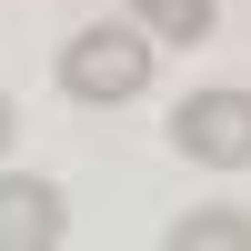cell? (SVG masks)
I'll return each instance as SVG.
<instances>
[{
  "label": "cell",
  "instance_id": "1",
  "mask_svg": "<svg viewBox=\"0 0 251 251\" xmlns=\"http://www.w3.org/2000/svg\"><path fill=\"white\" fill-rule=\"evenodd\" d=\"M151 60H161V40L141 30V20H91V30H71V50H60V91L71 100H141L151 91Z\"/></svg>",
  "mask_w": 251,
  "mask_h": 251
},
{
  "label": "cell",
  "instance_id": "2",
  "mask_svg": "<svg viewBox=\"0 0 251 251\" xmlns=\"http://www.w3.org/2000/svg\"><path fill=\"white\" fill-rule=\"evenodd\" d=\"M171 151L201 171H241L251 161V91H191L171 111Z\"/></svg>",
  "mask_w": 251,
  "mask_h": 251
},
{
  "label": "cell",
  "instance_id": "3",
  "mask_svg": "<svg viewBox=\"0 0 251 251\" xmlns=\"http://www.w3.org/2000/svg\"><path fill=\"white\" fill-rule=\"evenodd\" d=\"M71 241V201L30 171H0V251H50Z\"/></svg>",
  "mask_w": 251,
  "mask_h": 251
},
{
  "label": "cell",
  "instance_id": "4",
  "mask_svg": "<svg viewBox=\"0 0 251 251\" xmlns=\"http://www.w3.org/2000/svg\"><path fill=\"white\" fill-rule=\"evenodd\" d=\"M131 20L161 40V50H191V40H211V20H221V0H131Z\"/></svg>",
  "mask_w": 251,
  "mask_h": 251
},
{
  "label": "cell",
  "instance_id": "5",
  "mask_svg": "<svg viewBox=\"0 0 251 251\" xmlns=\"http://www.w3.org/2000/svg\"><path fill=\"white\" fill-rule=\"evenodd\" d=\"M171 251H251V221L241 211H181L171 221Z\"/></svg>",
  "mask_w": 251,
  "mask_h": 251
},
{
  "label": "cell",
  "instance_id": "6",
  "mask_svg": "<svg viewBox=\"0 0 251 251\" xmlns=\"http://www.w3.org/2000/svg\"><path fill=\"white\" fill-rule=\"evenodd\" d=\"M0 151H10V100H0Z\"/></svg>",
  "mask_w": 251,
  "mask_h": 251
}]
</instances>
